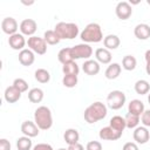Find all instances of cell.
<instances>
[{"label":"cell","mask_w":150,"mask_h":150,"mask_svg":"<svg viewBox=\"0 0 150 150\" xmlns=\"http://www.w3.org/2000/svg\"><path fill=\"white\" fill-rule=\"evenodd\" d=\"M107 114H108L107 105L104 103L97 101L86 108L83 116H84V120L87 123L93 124V123H96V122L103 120L107 116Z\"/></svg>","instance_id":"obj_1"},{"label":"cell","mask_w":150,"mask_h":150,"mask_svg":"<svg viewBox=\"0 0 150 150\" xmlns=\"http://www.w3.org/2000/svg\"><path fill=\"white\" fill-rule=\"evenodd\" d=\"M34 122L40 130H48L53 125L52 111L46 105H40L34 111Z\"/></svg>","instance_id":"obj_2"},{"label":"cell","mask_w":150,"mask_h":150,"mask_svg":"<svg viewBox=\"0 0 150 150\" xmlns=\"http://www.w3.org/2000/svg\"><path fill=\"white\" fill-rule=\"evenodd\" d=\"M80 38L83 41V43H91V42L96 43V42H100L104 39L100 25L95 23V22L88 23L84 27V29L81 32Z\"/></svg>","instance_id":"obj_3"},{"label":"cell","mask_w":150,"mask_h":150,"mask_svg":"<svg viewBox=\"0 0 150 150\" xmlns=\"http://www.w3.org/2000/svg\"><path fill=\"white\" fill-rule=\"evenodd\" d=\"M54 30L60 39H75L79 35V26L74 22H59L55 25Z\"/></svg>","instance_id":"obj_4"},{"label":"cell","mask_w":150,"mask_h":150,"mask_svg":"<svg viewBox=\"0 0 150 150\" xmlns=\"http://www.w3.org/2000/svg\"><path fill=\"white\" fill-rule=\"evenodd\" d=\"M125 94L121 90H112L108 94L107 96V103H108V107L112 110H118L121 109L124 103H125Z\"/></svg>","instance_id":"obj_5"},{"label":"cell","mask_w":150,"mask_h":150,"mask_svg":"<svg viewBox=\"0 0 150 150\" xmlns=\"http://www.w3.org/2000/svg\"><path fill=\"white\" fill-rule=\"evenodd\" d=\"M27 45L30 50H33L34 53H36L39 55H43L47 52V42L45 41L43 38H39L35 35L30 36L27 40Z\"/></svg>","instance_id":"obj_6"},{"label":"cell","mask_w":150,"mask_h":150,"mask_svg":"<svg viewBox=\"0 0 150 150\" xmlns=\"http://www.w3.org/2000/svg\"><path fill=\"white\" fill-rule=\"evenodd\" d=\"M71 54L74 60L77 59H88L93 55V48L88 43H79L71 47Z\"/></svg>","instance_id":"obj_7"},{"label":"cell","mask_w":150,"mask_h":150,"mask_svg":"<svg viewBox=\"0 0 150 150\" xmlns=\"http://www.w3.org/2000/svg\"><path fill=\"white\" fill-rule=\"evenodd\" d=\"M116 16L121 20H128L132 14V7L128 1H120L115 7Z\"/></svg>","instance_id":"obj_8"},{"label":"cell","mask_w":150,"mask_h":150,"mask_svg":"<svg viewBox=\"0 0 150 150\" xmlns=\"http://www.w3.org/2000/svg\"><path fill=\"white\" fill-rule=\"evenodd\" d=\"M19 29L22 35H27L30 38V36H34V33L38 29V23L33 19H25L20 22Z\"/></svg>","instance_id":"obj_9"},{"label":"cell","mask_w":150,"mask_h":150,"mask_svg":"<svg viewBox=\"0 0 150 150\" xmlns=\"http://www.w3.org/2000/svg\"><path fill=\"white\" fill-rule=\"evenodd\" d=\"M19 27L20 26L18 25L16 20L14 18H12V16H7V18L2 19V21H1V29H2V32L5 34H8L9 36L15 34Z\"/></svg>","instance_id":"obj_10"},{"label":"cell","mask_w":150,"mask_h":150,"mask_svg":"<svg viewBox=\"0 0 150 150\" xmlns=\"http://www.w3.org/2000/svg\"><path fill=\"white\" fill-rule=\"evenodd\" d=\"M26 43H27V41L25 40V36L21 33H15V34H13L8 38V45L14 50H20L21 52L22 49H25Z\"/></svg>","instance_id":"obj_11"},{"label":"cell","mask_w":150,"mask_h":150,"mask_svg":"<svg viewBox=\"0 0 150 150\" xmlns=\"http://www.w3.org/2000/svg\"><path fill=\"white\" fill-rule=\"evenodd\" d=\"M134 141L137 144H145L150 139V131L146 129V127H137L134 130L132 134Z\"/></svg>","instance_id":"obj_12"},{"label":"cell","mask_w":150,"mask_h":150,"mask_svg":"<svg viewBox=\"0 0 150 150\" xmlns=\"http://www.w3.org/2000/svg\"><path fill=\"white\" fill-rule=\"evenodd\" d=\"M39 127L35 124V122L32 121H25L21 124V132L27 137H36L39 135Z\"/></svg>","instance_id":"obj_13"},{"label":"cell","mask_w":150,"mask_h":150,"mask_svg":"<svg viewBox=\"0 0 150 150\" xmlns=\"http://www.w3.org/2000/svg\"><path fill=\"white\" fill-rule=\"evenodd\" d=\"M100 138L103 139V141H116L118 138H121L122 136V132H118L116 131L115 129H112L111 127H104L100 130V134H98Z\"/></svg>","instance_id":"obj_14"},{"label":"cell","mask_w":150,"mask_h":150,"mask_svg":"<svg viewBox=\"0 0 150 150\" xmlns=\"http://www.w3.org/2000/svg\"><path fill=\"white\" fill-rule=\"evenodd\" d=\"M35 61V55H34V52L30 50L29 48H25L22 49L20 53H19V62L25 66V67H28V66H32Z\"/></svg>","instance_id":"obj_15"},{"label":"cell","mask_w":150,"mask_h":150,"mask_svg":"<svg viewBox=\"0 0 150 150\" xmlns=\"http://www.w3.org/2000/svg\"><path fill=\"white\" fill-rule=\"evenodd\" d=\"M21 94H22V93H21L20 90H18V89L12 84V86H9V87H7V88L5 89L4 97H5L6 102H8V103H15V102H18V101L20 100Z\"/></svg>","instance_id":"obj_16"},{"label":"cell","mask_w":150,"mask_h":150,"mask_svg":"<svg viewBox=\"0 0 150 150\" xmlns=\"http://www.w3.org/2000/svg\"><path fill=\"white\" fill-rule=\"evenodd\" d=\"M82 70L90 76L97 75L100 73V64L96 60H87L82 64Z\"/></svg>","instance_id":"obj_17"},{"label":"cell","mask_w":150,"mask_h":150,"mask_svg":"<svg viewBox=\"0 0 150 150\" xmlns=\"http://www.w3.org/2000/svg\"><path fill=\"white\" fill-rule=\"evenodd\" d=\"M95 57H96L97 62L103 63V64H108L111 62L112 55H111V52L108 50L107 48H97L95 50Z\"/></svg>","instance_id":"obj_18"},{"label":"cell","mask_w":150,"mask_h":150,"mask_svg":"<svg viewBox=\"0 0 150 150\" xmlns=\"http://www.w3.org/2000/svg\"><path fill=\"white\" fill-rule=\"evenodd\" d=\"M134 34L138 40H148L150 38V26L146 23H138L134 28Z\"/></svg>","instance_id":"obj_19"},{"label":"cell","mask_w":150,"mask_h":150,"mask_svg":"<svg viewBox=\"0 0 150 150\" xmlns=\"http://www.w3.org/2000/svg\"><path fill=\"white\" fill-rule=\"evenodd\" d=\"M144 103L141 101V100H131L129 105H128V112L132 114V115H136V116H139L144 112Z\"/></svg>","instance_id":"obj_20"},{"label":"cell","mask_w":150,"mask_h":150,"mask_svg":"<svg viewBox=\"0 0 150 150\" xmlns=\"http://www.w3.org/2000/svg\"><path fill=\"white\" fill-rule=\"evenodd\" d=\"M103 45H104V48H107L108 50H111V49L114 50V49H116V48L120 47L121 40H120V38L117 35L109 34V35H107L103 39Z\"/></svg>","instance_id":"obj_21"},{"label":"cell","mask_w":150,"mask_h":150,"mask_svg":"<svg viewBox=\"0 0 150 150\" xmlns=\"http://www.w3.org/2000/svg\"><path fill=\"white\" fill-rule=\"evenodd\" d=\"M109 127H111L112 129H115L116 131L118 132H122L124 131V129L127 128V124H125V118L122 117V116H112L110 118V122H109Z\"/></svg>","instance_id":"obj_22"},{"label":"cell","mask_w":150,"mask_h":150,"mask_svg":"<svg viewBox=\"0 0 150 150\" xmlns=\"http://www.w3.org/2000/svg\"><path fill=\"white\" fill-rule=\"evenodd\" d=\"M63 139L68 145H73V144L79 143V139H80L79 131L76 129H73V128L67 129L63 134Z\"/></svg>","instance_id":"obj_23"},{"label":"cell","mask_w":150,"mask_h":150,"mask_svg":"<svg viewBox=\"0 0 150 150\" xmlns=\"http://www.w3.org/2000/svg\"><path fill=\"white\" fill-rule=\"evenodd\" d=\"M121 70H122L121 64L114 62V63H110V64L108 66V68L105 69L104 75H105V77H107L108 80H115V79H117V77L120 76Z\"/></svg>","instance_id":"obj_24"},{"label":"cell","mask_w":150,"mask_h":150,"mask_svg":"<svg viewBox=\"0 0 150 150\" xmlns=\"http://www.w3.org/2000/svg\"><path fill=\"white\" fill-rule=\"evenodd\" d=\"M57 59L59 61L64 64V63H68L70 61H75L74 57H73V54H71V47H66V48H62L59 54H57Z\"/></svg>","instance_id":"obj_25"},{"label":"cell","mask_w":150,"mask_h":150,"mask_svg":"<svg viewBox=\"0 0 150 150\" xmlns=\"http://www.w3.org/2000/svg\"><path fill=\"white\" fill-rule=\"evenodd\" d=\"M62 73L64 75H79L80 67L75 61H70L62 66Z\"/></svg>","instance_id":"obj_26"},{"label":"cell","mask_w":150,"mask_h":150,"mask_svg":"<svg viewBox=\"0 0 150 150\" xmlns=\"http://www.w3.org/2000/svg\"><path fill=\"white\" fill-rule=\"evenodd\" d=\"M28 100L32 103H40L43 100V90L40 88H33L28 91Z\"/></svg>","instance_id":"obj_27"},{"label":"cell","mask_w":150,"mask_h":150,"mask_svg":"<svg viewBox=\"0 0 150 150\" xmlns=\"http://www.w3.org/2000/svg\"><path fill=\"white\" fill-rule=\"evenodd\" d=\"M43 39H45V41L47 42V45H50V46L57 45V43L60 42V40H61L54 29L46 30L45 34H43Z\"/></svg>","instance_id":"obj_28"},{"label":"cell","mask_w":150,"mask_h":150,"mask_svg":"<svg viewBox=\"0 0 150 150\" xmlns=\"http://www.w3.org/2000/svg\"><path fill=\"white\" fill-rule=\"evenodd\" d=\"M135 91L138 95H145L150 91V84L146 80H138L135 83Z\"/></svg>","instance_id":"obj_29"},{"label":"cell","mask_w":150,"mask_h":150,"mask_svg":"<svg viewBox=\"0 0 150 150\" xmlns=\"http://www.w3.org/2000/svg\"><path fill=\"white\" fill-rule=\"evenodd\" d=\"M136 64H137V61H136V57L132 56V55H125L123 59H122V67L128 70V71H131L136 68Z\"/></svg>","instance_id":"obj_30"},{"label":"cell","mask_w":150,"mask_h":150,"mask_svg":"<svg viewBox=\"0 0 150 150\" xmlns=\"http://www.w3.org/2000/svg\"><path fill=\"white\" fill-rule=\"evenodd\" d=\"M35 80L40 83H48L49 80H50V74L47 69H43V68H39L35 70Z\"/></svg>","instance_id":"obj_31"},{"label":"cell","mask_w":150,"mask_h":150,"mask_svg":"<svg viewBox=\"0 0 150 150\" xmlns=\"http://www.w3.org/2000/svg\"><path fill=\"white\" fill-rule=\"evenodd\" d=\"M16 148L18 150H30L32 149V139L30 137L22 136L16 139Z\"/></svg>","instance_id":"obj_32"},{"label":"cell","mask_w":150,"mask_h":150,"mask_svg":"<svg viewBox=\"0 0 150 150\" xmlns=\"http://www.w3.org/2000/svg\"><path fill=\"white\" fill-rule=\"evenodd\" d=\"M124 118H125L127 128H129V129H136V128L138 127V124H139V120H141L139 116L132 115V114H130V112H128V114L125 115Z\"/></svg>","instance_id":"obj_33"},{"label":"cell","mask_w":150,"mask_h":150,"mask_svg":"<svg viewBox=\"0 0 150 150\" xmlns=\"http://www.w3.org/2000/svg\"><path fill=\"white\" fill-rule=\"evenodd\" d=\"M62 84L66 88H74L77 84V75H63Z\"/></svg>","instance_id":"obj_34"},{"label":"cell","mask_w":150,"mask_h":150,"mask_svg":"<svg viewBox=\"0 0 150 150\" xmlns=\"http://www.w3.org/2000/svg\"><path fill=\"white\" fill-rule=\"evenodd\" d=\"M13 86H14L18 90H20L21 93H25V91L28 90V83H27L23 79H21V77L15 79V80L13 81Z\"/></svg>","instance_id":"obj_35"},{"label":"cell","mask_w":150,"mask_h":150,"mask_svg":"<svg viewBox=\"0 0 150 150\" xmlns=\"http://www.w3.org/2000/svg\"><path fill=\"white\" fill-rule=\"evenodd\" d=\"M141 122L143 124V127H150V109L149 110H144V112L141 115Z\"/></svg>","instance_id":"obj_36"},{"label":"cell","mask_w":150,"mask_h":150,"mask_svg":"<svg viewBox=\"0 0 150 150\" xmlns=\"http://www.w3.org/2000/svg\"><path fill=\"white\" fill-rule=\"evenodd\" d=\"M86 150H102V144L98 141H90L87 143Z\"/></svg>","instance_id":"obj_37"},{"label":"cell","mask_w":150,"mask_h":150,"mask_svg":"<svg viewBox=\"0 0 150 150\" xmlns=\"http://www.w3.org/2000/svg\"><path fill=\"white\" fill-rule=\"evenodd\" d=\"M33 150H54L53 146L48 143H39L36 145H34Z\"/></svg>","instance_id":"obj_38"},{"label":"cell","mask_w":150,"mask_h":150,"mask_svg":"<svg viewBox=\"0 0 150 150\" xmlns=\"http://www.w3.org/2000/svg\"><path fill=\"white\" fill-rule=\"evenodd\" d=\"M122 150H139V149H138L137 143H135V142H127L123 145Z\"/></svg>","instance_id":"obj_39"},{"label":"cell","mask_w":150,"mask_h":150,"mask_svg":"<svg viewBox=\"0 0 150 150\" xmlns=\"http://www.w3.org/2000/svg\"><path fill=\"white\" fill-rule=\"evenodd\" d=\"M0 150H11V143L6 138L0 139Z\"/></svg>","instance_id":"obj_40"},{"label":"cell","mask_w":150,"mask_h":150,"mask_svg":"<svg viewBox=\"0 0 150 150\" xmlns=\"http://www.w3.org/2000/svg\"><path fill=\"white\" fill-rule=\"evenodd\" d=\"M68 150H84V148H83V145H82V144L76 143V144L69 145V146H68Z\"/></svg>","instance_id":"obj_41"},{"label":"cell","mask_w":150,"mask_h":150,"mask_svg":"<svg viewBox=\"0 0 150 150\" xmlns=\"http://www.w3.org/2000/svg\"><path fill=\"white\" fill-rule=\"evenodd\" d=\"M144 59H145L146 63H149V62H150V49H148V50L145 52V54H144Z\"/></svg>","instance_id":"obj_42"},{"label":"cell","mask_w":150,"mask_h":150,"mask_svg":"<svg viewBox=\"0 0 150 150\" xmlns=\"http://www.w3.org/2000/svg\"><path fill=\"white\" fill-rule=\"evenodd\" d=\"M145 71H146L148 75H150V62L146 63V66H145Z\"/></svg>","instance_id":"obj_43"},{"label":"cell","mask_w":150,"mask_h":150,"mask_svg":"<svg viewBox=\"0 0 150 150\" xmlns=\"http://www.w3.org/2000/svg\"><path fill=\"white\" fill-rule=\"evenodd\" d=\"M23 5H27V6H29V5H33L34 4V1H29V2H26V1H21Z\"/></svg>","instance_id":"obj_44"},{"label":"cell","mask_w":150,"mask_h":150,"mask_svg":"<svg viewBox=\"0 0 150 150\" xmlns=\"http://www.w3.org/2000/svg\"><path fill=\"white\" fill-rule=\"evenodd\" d=\"M148 102H149V104H150V93H149V95H148Z\"/></svg>","instance_id":"obj_45"},{"label":"cell","mask_w":150,"mask_h":150,"mask_svg":"<svg viewBox=\"0 0 150 150\" xmlns=\"http://www.w3.org/2000/svg\"><path fill=\"white\" fill-rule=\"evenodd\" d=\"M146 4H148V5L150 6V0H146Z\"/></svg>","instance_id":"obj_46"},{"label":"cell","mask_w":150,"mask_h":150,"mask_svg":"<svg viewBox=\"0 0 150 150\" xmlns=\"http://www.w3.org/2000/svg\"><path fill=\"white\" fill-rule=\"evenodd\" d=\"M59 150H68V149H64V148H60Z\"/></svg>","instance_id":"obj_47"}]
</instances>
